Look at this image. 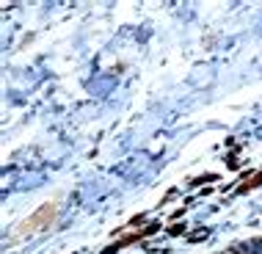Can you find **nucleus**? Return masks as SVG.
Wrapping results in <instances>:
<instances>
[{
	"label": "nucleus",
	"instance_id": "1",
	"mask_svg": "<svg viewBox=\"0 0 262 254\" xmlns=\"http://www.w3.org/2000/svg\"><path fill=\"white\" fill-rule=\"evenodd\" d=\"M160 227L158 224H149V227L146 229H141V232H136V235H127V238H122V241H116L113 246H108V249H105L102 254H116L119 249H124V246H130V243H136V241H141V238H146V235H155V232H158Z\"/></svg>",
	"mask_w": 262,
	"mask_h": 254
},
{
	"label": "nucleus",
	"instance_id": "2",
	"mask_svg": "<svg viewBox=\"0 0 262 254\" xmlns=\"http://www.w3.org/2000/svg\"><path fill=\"white\" fill-rule=\"evenodd\" d=\"M53 213H55V207H53V204H47V207H41V213H39V216L28 218L23 229H28V227H45V224H47V221H50V218H53Z\"/></svg>",
	"mask_w": 262,
	"mask_h": 254
},
{
	"label": "nucleus",
	"instance_id": "3",
	"mask_svg": "<svg viewBox=\"0 0 262 254\" xmlns=\"http://www.w3.org/2000/svg\"><path fill=\"white\" fill-rule=\"evenodd\" d=\"M257 185H262V174H257L251 182H246V185H240V194H246V190H251V188H257Z\"/></svg>",
	"mask_w": 262,
	"mask_h": 254
},
{
	"label": "nucleus",
	"instance_id": "4",
	"mask_svg": "<svg viewBox=\"0 0 262 254\" xmlns=\"http://www.w3.org/2000/svg\"><path fill=\"white\" fill-rule=\"evenodd\" d=\"M218 177H215V174H202V177H196L193 182H190V185H202V182H215Z\"/></svg>",
	"mask_w": 262,
	"mask_h": 254
},
{
	"label": "nucleus",
	"instance_id": "5",
	"mask_svg": "<svg viewBox=\"0 0 262 254\" xmlns=\"http://www.w3.org/2000/svg\"><path fill=\"white\" fill-rule=\"evenodd\" d=\"M182 232H185V227H182V224H174V227L168 229V235H174V238H177V235H182Z\"/></svg>",
	"mask_w": 262,
	"mask_h": 254
},
{
	"label": "nucleus",
	"instance_id": "6",
	"mask_svg": "<svg viewBox=\"0 0 262 254\" xmlns=\"http://www.w3.org/2000/svg\"><path fill=\"white\" fill-rule=\"evenodd\" d=\"M204 238H207V229H196V235L190 241H204Z\"/></svg>",
	"mask_w": 262,
	"mask_h": 254
}]
</instances>
